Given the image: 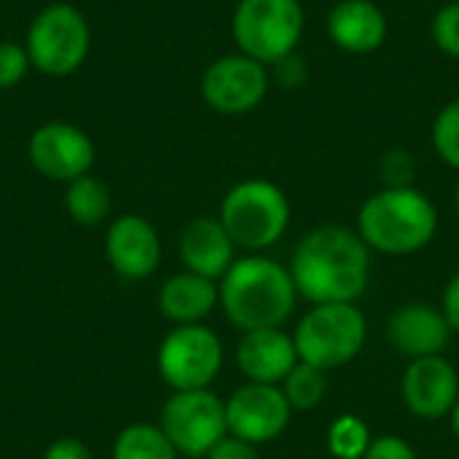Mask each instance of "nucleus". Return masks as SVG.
<instances>
[{"label":"nucleus","instance_id":"obj_23","mask_svg":"<svg viewBox=\"0 0 459 459\" xmlns=\"http://www.w3.org/2000/svg\"><path fill=\"white\" fill-rule=\"evenodd\" d=\"M371 441L368 425L355 414H342L328 428V452L336 459H363Z\"/></svg>","mask_w":459,"mask_h":459},{"label":"nucleus","instance_id":"obj_28","mask_svg":"<svg viewBox=\"0 0 459 459\" xmlns=\"http://www.w3.org/2000/svg\"><path fill=\"white\" fill-rule=\"evenodd\" d=\"M363 459H420L414 446L401 436H379L371 441Z\"/></svg>","mask_w":459,"mask_h":459},{"label":"nucleus","instance_id":"obj_33","mask_svg":"<svg viewBox=\"0 0 459 459\" xmlns=\"http://www.w3.org/2000/svg\"><path fill=\"white\" fill-rule=\"evenodd\" d=\"M449 422H452V433H455V438H457L459 444V398L457 403H455V409H452V414H449Z\"/></svg>","mask_w":459,"mask_h":459},{"label":"nucleus","instance_id":"obj_8","mask_svg":"<svg viewBox=\"0 0 459 459\" xmlns=\"http://www.w3.org/2000/svg\"><path fill=\"white\" fill-rule=\"evenodd\" d=\"M223 368L221 336L199 325H175L159 344L156 371L172 393L210 390Z\"/></svg>","mask_w":459,"mask_h":459},{"label":"nucleus","instance_id":"obj_2","mask_svg":"<svg viewBox=\"0 0 459 459\" xmlns=\"http://www.w3.org/2000/svg\"><path fill=\"white\" fill-rule=\"evenodd\" d=\"M218 293L223 315L242 333L282 328L299 301L290 269L261 253L237 258L218 280Z\"/></svg>","mask_w":459,"mask_h":459},{"label":"nucleus","instance_id":"obj_34","mask_svg":"<svg viewBox=\"0 0 459 459\" xmlns=\"http://www.w3.org/2000/svg\"><path fill=\"white\" fill-rule=\"evenodd\" d=\"M455 210H457V215H459V180H457V186H455Z\"/></svg>","mask_w":459,"mask_h":459},{"label":"nucleus","instance_id":"obj_16","mask_svg":"<svg viewBox=\"0 0 459 459\" xmlns=\"http://www.w3.org/2000/svg\"><path fill=\"white\" fill-rule=\"evenodd\" d=\"M237 368L247 382L255 385H282V379L299 363V352L293 344V333L282 328L247 331L237 344Z\"/></svg>","mask_w":459,"mask_h":459},{"label":"nucleus","instance_id":"obj_29","mask_svg":"<svg viewBox=\"0 0 459 459\" xmlns=\"http://www.w3.org/2000/svg\"><path fill=\"white\" fill-rule=\"evenodd\" d=\"M204 459H261V455H258V446H253L242 438L226 436L212 446V452Z\"/></svg>","mask_w":459,"mask_h":459},{"label":"nucleus","instance_id":"obj_12","mask_svg":"<svg viewBox=\"0 0 459 459\" xmlns=\"http://www.w3.org/2000/svg\"><path fill=\"white\" fill-rule=\"evenodd\" d=\"M27 159L32 169L54 183H70L89 175L97 159L91 137L67 121L40 124L27 143Z\"/></svg>","mask_w":459,"mask_h":459},{"label":"nucleus","instance_id":"obj_19","mask_svg":"<svg viewBox=\"0 0 459 459\" xmlns=\"http://www.w3.org/2000/svg\"><path fill=\"white\" fill-rule=\"evenodd\" d=\"M159 312L172 325H199L221 307L218 282L194 272H178L164 280L156 296Z\"/></svg>","mask_w":459,"mask_h":459},{"label":"nucleus","instance_id":"obj_17","mask_svg":"<svg viewBox=\"0 0 459 459\" xmlns=\"http://www.w3.org/2000/svg\"><path fill=\"white\" fill-rule=\"evenodd\" d=\"M387 16L374 0H339L325 16L331 43L347 54H374L387 40Z\"/></svg>","mask_w":459,"mask_h":459},{"label":"nucleus","instance_id":"obj_24","mask_svg":"<svg viewBox=\"0 0 459 459\" xmlns=\"http://www.w3.org/2000/svg\"><path fill=\"white\" fill-rule=\"evenodd\" d=\"M433 148L444 164L459 169V100L446 102L433 121Z\"/></svg>","mask_w":459,"mask_h":459},{"label":"nucleus","instance_id":"obj_21","mask_svg":"<svg viewBox=\"0 0 459 459\" xmlns=\"http://www.w3.org/2000/svg\"><path fill=\"white\" fill-rule=\"evenodd\" d=\"M110 459H180L159 425L132 422L116 438Z\"/></svg>","mask_w":459,"mask_h":459},{"label":"nucleus","instance_id":"obj_10","mask_svg":"<svg viewBox=\"0 0 459 459\" xmlns=\"http://www.w3.org/2000/svg\"><path fill=\"white\" fill-rule=\"evenodd\" d=\"M269 86H272L269 67L242 51H234L207 65L199 91H202V100L215 113L245 116V113H253L266 100Z\"/></svg>","mask_w":459,"mask_h":459},{"label":"nucleus","instance_id":"obj_18","mask_svg":"<svg viewBox=\"0 0 459 459\" xmlns=\"http://www.w3.org/2000/svg\"><path fill=\"white\" fill-rule=\"evenodd\" d=\"M234 250H237V245L229 237V231L223 229L221 218H210V215L188 221L178 239V255H180L186 272L202 274L215 282L237 261Z\"/></svg>","mask_w":459,"mask_h":459},{"label":"nucleus","instance_id":"obj_9","mask_svg":"<svg viewBox=\"0 0 459 459\" xmlns=\"http://www.w3.org/2000/svg\"><path fill=\"white\" fill-rule=\"evenodd\" d=\"M159 428L180 457L204 459L229 436L226 403L212 390L172 393L161 406Z\"/></svg>","mask_w":459,"mask_h":459},{"label":"nucleus","instance_id":"obj_30","mask_svg":"<svg viewBox=\"0 0 459 459\" xmlns=\"http://www.w3.org/2000/svg\"><path fill=\"white\" fill-rule=\"evenodd\" d=\"M40 459H94L91 449L78 441V438H54L46 449H43V457Z\"/></svg>","mask_w":459,"mask_h":459},{"label":"nucleus","instance_id":"obj_32","mask_svg":"<svg viewBox=\"0 0 459 459\" xmlns=\"http://www.w3.org/2000/svg\"><path fill=\"white\" fill-rule=\"evenodd\" d=\"M441 312H444V317L449 320L452 331H457L459 333V272L449 280V285H446V290H444Z\"/></svg>","mask_w":459,"mask_h":459},{"label":"nucleus","instance_id":"obj_20","mask_svg":"<svg viewBox=\"0 0 459 459\" xmlns=\"http://www.w3.org/2000/svg\"><path fill=\"white\" fill-rule=\"evenodd\" d=\"M110 207H113L110 188L105 186V180H100L91 172L70 180L65 188V210L70 221L83 229H94L105 223L110 215Z\"/></svg>","mask_w":459,"mask_h":459},{"label":"nucleus","instance_id":"obj_13","mask_svg":"<svg viewBox=\"0 0 459 459\" xmlns=\"http://www.w3.org/2000/svg\"><path fill=\"white\" fill-rule=\"evenodd\" d=\"M105 258L121 280H148L161 266V237L148 218L118 215L105 231Z\"/></svg>","mask_w":459,"mask_h":459},{"label":"nucleus","instance_id":"obj_14","mask_svg":"<svg viewBox=\"0 0 459 459\" xmlns=\"http://www.w3.org/2000/svg\"><path fill=\"white\" fill-rule=\"evenodd\" d=\"M401 395L406 409L417 420L422 422L444 420L452 414L459 398L457 368L444 355L409 360L401 379Z\"/></svg>","mask_w":459,"mask_h":459},{"label":"nucleus","instance_id":"obj_27","mask_svg":"<svg viewBox=\"0 0 459 459\" xmlns=\"http://www.w3.org/2000/svg\"><path fill=\"white\" fill-rule=\"evenodd\" d=\"M379 172H382V180H385V188H406V186H414V178H417V161L409 151L403 148H393L382 156V164H379Z\"/></svg>","mask_w":459,"mask_h":459},{"label":"nucleus","instance_id":"obj_4","mask_svg":"<svg viewBox=\"0 0 459 459\" xmlns=\"http://www.w3.org/2000/svg\"><path fill=\"white\" fill-rule=\"evenodd\" d=\"M218 218L237 247L264 253L285 237L290 223V199L277 183L250 178L226 191Z\"/></svg>","mask_w":459,"mask_h":459},{"label":"nucleus","instance_id":"obj_6","mask_svg":"<svg viewBox=\"0 0 459 459\" xmlns=\"http://www.w3.org/2000/svg\"><path fill=\"white\" fill-rule=\"evenodd\" d=\"M24 48L32 70L48 78L73 75L91 51V27L73 3H48L27 27Z\"/></svg>","mask_w":459,"mask_h":459},{"label":"nucleus","instance_id":"obj_7","mask_svg":"<svg viewBox=\"0 0 459 459\" xmlns=\"http://www.w3.org/2000/svg\"><path fill=\"white\" fill-rule=\"evenodd\" d=\"M301 0H239L231 13L237 51L272 67L299 51L304 35Z\"/></svg>","mask_w":459,"mask_h":459},{"label":"nucleus","instance_id":"obj_31","mask_svg":"<svg viewBox=\"0 0 459 459\" xmlns=\"http://www.w3.org/2000/svg\"><path fill=\"white\" fill-rule=\"evenodd\" d=\"M272 70H274V78L282 83V86H301L304 83V78H307V65H304V59L299 56V51L296 54H290V56H285V59H280L277 65H272Z\"/></svg>","mask_w":459,"mask_h":459},{"label":"nucleus","instance_id":"obj_5","mask_svg":"<svg viewBox=\"0 0 459 459\" xmlns=\"http://www.w3.org/2000/svg\"><path fill=\"white\" fill-rule=\"evenodd\" d=\"M366 336L368 325L358 304H315L299 320L293 344L301 363L331 374L360 355Z\"/></svg>","mask_w":459,"mask_h":459},{"label":"nucleus","instance_id":"obj_1","mask_svg":"<svg viewBox=\"0 0 459 459\" xmlns=\"http://www.w3.org/2000/svg\"><path fill=\"white\" fill-rule=\"evenodd\" d=\"M299 299L315 304H355L371 280V247L358 229L325 223L301 237L290 255Z\"/></svg>","mask_w":459,"mask_h":459},{"label":"nucleus","instance_id":"obj_3","mask_svg":"<svg viewBox=\"0 0 459 459\" xmlns=\"http://www.w3.org/2000/svg\"><path fill=\"white\" fill-rule=\"evenodd\" d=\"M358 234L382 255H414L438 234V210L417 186L382 188L358 212Z\"/></svg>","mask_w":459,"mask_h":459},{"label":"nucleus","instance_id":"obj_11","mask_svg":"<svg viewBox=\"0 0 459 459\" xmlns=\"http://www.w3.org/2000/svg\"><path fill=\"white\" fill-rule=\"evenodd\" d=\"M223 403L229 436L242 438L253 446L277 441L288 430L293 417V409L277 385L245 382Z\"/></svg>","mask_w":459,"mask_h":459},{"label":"nucleus","instance_id":"obj_15","mask_svg":"<svg viewBox=\"0 0 459 459\" xmlns=\"http://www.w3.org/2000/svg\"><path fill=\"white\" fill-rule=\"evenodd\" d=\"M452 333L449 320L433 304H406L387 320L390 344L409 360L441 355Z\"/></svg>","mask_w":459,"mask_h":459},{"label":"nucleus","instance_id":"obj_22","mask_svg":"<svg viewBox=\"0 0 459 459\" xmlns=\"http://www.w3.org/2000/svg\"><path fill=\"white\" fill-rule=\"evenodd\" d=\"M280 390L285 393L293 411H309L323 403V398L328 393V374L299 360L293 366V371L282 379Z\"/></svg>","mask_w":459,"mask_h":459},{"label":"nucleus","instance_id":"obj_26","mask_svg":"<svg viewBox=\"0 0 459 459\" xmlns=\"http://www.w3.org/2000/svg\"><path fill=\"white\" fill-rule=\"evenodd\" d=\"M32 70L24 43L0 40V91L16 89Z\"/></svg>","mask_w":459,"mask_h":459},{"label":"nucleus","instance_id":"obj_25","mask_svg":"<svg viewBox=\"0 0 459 459\" xmlns=\"http://www.w3.org/2000/svg\"><path fill=\"white\" fill-rule=\"evenodd\" d=\"M430 38L441 54L459 59V0H449L436 11L430 22Z\"/></svg>","mask_w":459,"mask_h":459}]
</instances>
